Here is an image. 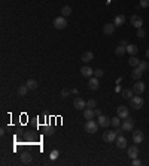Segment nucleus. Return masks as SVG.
<instances>
[{"label": "nucleus", "instance_id": "f257e3e1", "mask_svg": "<svg viewBox=\"0 0 149 166\" xmlns=\"http://www.w3.org/2000/svg\"><path fill=\"white\" fill-rule=\"evenodd\" d=\"M143 103H145V100L137 94V96H133L131 99H130V108H133V109H140L142 106H143Z\"/></svg>", "mask_w": 149, "mask_h": 166}, {"label": "nucleus", "instance_id": "f03ea898", "mask_svg": "<svg viewBox=\"0 0 149 166\" xmlns=\"http://www.w3.org/2000/svg\"><path fill=\"white\" fill-rule=\"evenodd\" d=\"M97 130H98V123L94 121V120H87V123H85V132L95 133Z\"/></svg>", "mask_w": 149, "mask_h": 166}, {"label": "nucleus", "instance_id": "7ed1b4c3", "mask_svg": "<svg viewBox=\"0 0 149 166\" xmlns=\"http://www.w3.org/2000/svg\"><path fill=\"white\" fill-rule=\"evenodd\" d=\"M121 127H122V130H124V132H131V130L134 129V121L131 120V117L125 118V120L121 123Z\"/></svg>", "mask_w": 149, "mask_h": 166}, {"label": "nucleus", "instance_id": "20e7f679", "mask_svg": "<svg viewBox=\"0 0 149 166\" xmlns=\"http://www.w3.org/2000/svg\"><path fill=\"white\" fill-rule=\"evenodd\" d=\"M67 26V20H66V17H57L55 20H54V27L55 29H58V30H61V29H64Z\"/></svg>", "mask_w": 149, "mask_h": 166}, {"label": "nucleus", "instance_id": "39448f33", "mask_svg": "<svg viewBox=\"0 0 149 166\" xmlns=\"http://www.w3.org/2000/svg\"><path fill=\"white\" fill-rule=\"evenodd\" d=\"M116 138H118V135H116V132H104V135H103V141L104 142H115L116 141Z\"/></svg>", "mask_w": 149, "mask_h": 166}, {"label": "nucleus", "instance_id": "423d86ee", "mask_svg": "<svg viewBox=\"0 0 149 166\" xmlns=\"http://www.w3.org/2000/svg\"><path fill=\"white\" fill-rule=\"evenodd\" d=\"M130 23H131L136 29H142V26H143V20H142L139 15H133V17L130 18Z\"/></svg>", "mask_w": 149, "mask_h": 166}, {"label": "nucleus", "instance_id": "0eeeda50", "mask_svg": "<svg viewBox=\"0 0 149 166\" xmlns=\"http://www.w3.org/2000/svg\"><path fill=\"white\" fill-rule=\"evenodd\" d=\"M73 106H75L76 109H85V108H87V102H85L82 97H75Z\"/></svg>", "mask_w": 149, "mask_h": 166}, {"label": "nucleus", "instance_id": "6e6552de", "mask_svg": "<svg viewBox=\"0 0 149 166\" xmlns=\"http://www.w3.org/2000/svg\"><path fill=\"white\" fill-rule=\"evenodd\" d=\"M115 24L113 23H107V24H104L103 26V33L104 35H107V36H110V35H113V32H115Z\"/></svg>", "mask_w": 149, "mask_h": 166}, {"label": "nucleus", "instance_id": "1a4fd4ad", "mask_svg": "<svg viewBox=\"0 0 149 166\" xmlns=\"http://www.w3.org/2000/svg\"><path fill=\"white\" fill-rule=\"evenodd\" d=\"M133 91H134V94H142L143 91H145V84L142 82V81H137L134 85H133Z\"/></svg>", "mask_w": 149, "mask_h": 166}, {"label": "nucleus", "instance_id": "9d476101", "mask_svg": "<svg viewBox=\"0 0 149 166\" xmlns=\"http://www.w3.org/2000/svg\"><path fill=\"white\" fill-rule=\"evenodd\" d=\"M81 75L85 78H91V76H94V70L90 66H84V67H81Z\"/></svg>", "mask_w": 149, "mask_h": 166}, {"label": "nucleus", "instance_id": "9b49d317", "mask_svg": "<svg viewBox=\"0 0 149 166\" xmlns=\"http://www.w3.org/2000/svg\"><path fill=\"white\" fill-rule=\"evenodd\" d=\"M98 87H100L98 78H95V76H91V78H90V81H88V88H90V90H97Z\"/></svg>", "mask_w": 149, "mask_h": 166}, {"label": "nucleus", "instance_id": "f8f14e48", "mask_svg": "<svg viewBox=\"0 0 149 166\" xmlns=\"http://www.w3.org/2000/svg\"><path fill=\"white\" fill-rule=\"evenodd\" d=\"M118 117H119L121 120L128 118V117H130V115H128V108H127V106H119V108H118Z\"/></svg>", "mask_w": 149, "mask_h": 166}, {"label": "nucleus", "instance_id": "ddd939ff", "mask_svg": "<svg viewBox=\"0 0 149 166\" xmlns=\"http://www.w3.org/2000/svg\"><path fill=\"white\" fill-rule=\"evenodd\" d=\"M97 123H98V126H101V127H107V126H110V118L101 114V115L98 117V121H97Z\"/></svg>", "mask_w": 149, "mask_h": 166}, {"label": "nucleus", "instance_id": "4468645a", "mask_svg": "<svg viewBox=\"0 0 149 166\" xmlns=\"http://www.w3.org/2000/svg\"><path fill=\"white\" fill-rule=\"evenodd\" d=\"M143 139H145V136H143V132H140V130H136V132H133V141H134L136 144H142V142H143Z\"/></svg>", "mask_w": 149, "mask_h": 166}, {"label": "nucleus", "instance_id": "2eb2a0df", "mask_svg": "<svg viewBox=\"0 0 149 166\" xmlns=\"http://www.w3.org/2000/svg\"><path fill=\"white\" fill-rule=\"evenodd\" d=\"M142 75H143V70H142L139 66H136V67L133 69V72H131V78L136 79V81H139V79L142 78Z\"/></svg>", "mask_w": 149, "mask_h": 166}, {"label": "nucleus", "instance_id": "dca6fc26", "mask_svg": "<svg viewBox=\"0 0 149 166\" xmlns=\"http://www.w3.org/2000/svg\"><path fill=\"white\" fill-rule=\"evenodd\" d=\"M116 147L118 148H127V138L125 136H122V135H119L118 138H116Z\"/></svg>", "mask_w": 149, "mask_h": 166}, {"label": "nucleus", "instance_id": "f3484780", "mask_svg": "<svg viewBox=\"0 0 149 166\" xmlns=\"http://www.w3.org/2000/svg\"><path fill=\"white\" fill-rule=\"evenodd\" d=\"M137 156H139V148H137V145L128 147V157H130V159H136Z\"/></svg>", "mask_w": 149, "mask_h": 166}, {"label": "nucleus", "instance_id": "a211bd4d", "mask_svg": "<svg viewBox=\"0 0 149 166\" xmlns=\"http://www.w3.org/2000/svg\"><path fill=\"white\" fill-rule=\"evenodd\" d=\"M113 24H115L116 27H121L122 24H125V15H122V14L116 15L115 20H113Z\"/></svg>", "mask_w": 149, "mask_h": 166}, {"label": "nucleus", "instance_id": "6ab92c4d", "mask_svg": "<svg viewBox=\"0 0 149 166\" xmlns=\"http://www.w3.org/2000/svg\"><path fill=\"white\" fill-rule=\"evenodd\" d=\"M92 59H94V54H92L91 51H87V53L82 54V59H81V60H82L84 63H90V62H92Z\"/></svg>", "mask_w": 149, "mask_h": 166}, {"label": "nucleus", "instance_id": "aec40b11", "mask_svg": "<svg viewBox=\"0 0 149 166\" xmlns=\"http://www.w3.org/2000/svg\"><path fill=\"white\" fill-rule=\"evenodd\" d=\"M95 115H94V109H91V108H85L84 109V118L85 120H92Z\"/></svg>", "mask_w": 149, "mask_h": 166}, {"label": "nucleus", "instance_id": "412c9836", "mask_svg": "<svg viewBox=\"0 0 149 166\" xmlns=\"http://www.w3.org/2000/svg\"><path fill=\"white\" fill-rule=\"evenodd\" d=\"M32 159H33V156H32L30 153H23V154H21V162H23V163H26V165H27V163H30V162H32Z\"/></svg>", "mask_w": 149, "mask_h": 166}, {"label": "nucleus", "instance_id": "4be33fe9", "mask_svg": "<svg viewBox=\"0 0 149 166\" xmlns=\"http://www.w3.org/2000/svg\"><path fill=\"white\" fill-rule=\"evenodd\" d=\"M121 94H122V97H124V99H131V97L134 96V91H133V88H131V90L128 88V90H122V91H121Z\"/></svg>", "mask_w": 149, "mask_h": 166}, {"label": "nucleus", "instance_id": "5701e85b", "mask_svg": "<svg viewBox=\"0 0 149 166\" xmlns=\"http://www.w3.org/2000/svg\"><path fill=\"white\" fill-rule=\"evenodd\" d=\"M137 51H139V48H137L136 45H130V44L127 45V53H128V54L136 56V54H137Z\"/></svg>", "mask_w": 149, "mask_h": 166}, {"label": "nucleus", "instance_id": "b1692460", "mask_svg": "<svg viewBox=\"0 0 149 166\" xmlns=\"http://www.w3.org/2000/svg\"><path fill=\"white\" fill-rule=\"evenodd\" d=\"M70 14H72V8H70V6H63V8H61V15H63V17L67 18V17H70Z\"/></svg>", "mask_w": 149, "mask_h": 166}, {"label": "nucleus", "instance_id": "393cba45", "mask_svg": "<svg viewBox=\"0 0 149 166\" xmlns=\"http://www.w3.org/2000/svg\"><path fill=\"white\" fill-rule=\"evenodd\" d=\"M125 53H127V47L119 45V47H116V48H115V54H116V56H124Z\"/></svg>", "mask_w": 149, "mask_h": 166}, {"label": "nucleus", "instance_id": "a878e982", "mask_svg": "<svg viewBox=\"0 0 149 166\" xmlns=\"http://www.w3.org/2000/svg\"><path fill=\"white\" fill-rule=\"evenodd\" d=\"M139 63H140V60H139L136 56H131V57H130V60H128V64H130V66H133V67L139 66Z\"/></svg>", "mask_w": 149, "mask_h": 166}, {"label": "nucleus", "instance_id": "bb28decb", "mask_svg": "<svg viewBox=\"0 0 149 166\" xmlns=\"http://www.w3.org/2000/svg\"><path fill=\"white\" fill-rule=\"evenodd\" d=\"M26 85H27L30 90H36V88H37V81H36V79H29V81L26 82Z\"/></svg>", "mask_w": 149, "mask_h": 166}, {"label": "nucleus", "instance_id": "cd10ccee", "mask_svg": "<svg viewBox=\"0 0 149 166\" xmlns=\"http://www.w3.org/2000/svg\"><path fill=\"white\" fill-rule=\"evenodd\" d=\"M29 90H30V88H29L27 85H21V87L18 88V94H20V96H26Z\"/></svg>", "mask_w": 149, "mask_h": 166}, {"label": "nucleus", "instance_id": "c85d7f7f", "mask_svg": "<svg viewBox=\"0 0 149 166\" xmlns=\"http://www.w3.org/2000/svg\"><path fill=\"white\" fill-rule=\"evenodd\" d=\"M110 124H112V126H115V127H119V126H121V118H119V117L110 118Z\"/></svg>", "mask_w": 149, "mask_h": 166}, {"label": "nucleus", "instance_id": "c756f323", "mask_svg": "<svg viewBox=\"0 0 149 166\" xmlns=\"http://www.w3.org/2000/svg\"><path fill=\"white\" fill-rule=\"evenodd\" d=\"M95 106H97V102H95V99H90V100L87 102V108L95 109Z\"/></svg>", "mask_w": 149, "mask_h": 166}, {"label": "nucleus", "instance_id": "7c9ffc66", "mask_svg": "<svg viewBox=\"0 0 149 166\" xmlns=\"http://www.w3.org/2000/svg\"><path fill=\"white\" fill-rule=\"evenodd\" d=\"M136 36H137V38H145V36H146V32H145L143 29H137V33H136Z\"/></svg>", "mask_w": 149, "mask_h": 166}, {"label": "nucleus", "instance_id": "2f4dec72", "mask_svg": "<svg viewBox=\"0 0 149 166\" xmlns=\"http://www.w3.org/2000/svg\"><path fill=\"white\" fill-rule=\"evenodd\" d=\"M103 75H104V72H103L101 69H95V70H94V76H95V78H101Z\"/></svg>", "mask_w": 149, "mask_h": 166}, {"label": "nucleus", "instance_id": "473e14b6", "mask_svg": "<svg viewBox=\"0 0 149 166\" xmlns=\"http://www.w3.org/2000/svg\"><path fill=\"white\" fill-rule=\"evenodd\" d=\"M58 156H60V153H58V150H54V151H51V160H55V159H58Z\"/></svg>", "mask_w": 149, "mask_h": 166}, {"label": "nucleus", "instance_id": "72a5a7b5", "mask_svg": "<svg viewBox=\"0 0 149 166\" xmlns=\"http://www.w3.org/2000/svg\"><path fill=\"white\" fill-rule=\"evenodd\" d=\"M139 6H140V8H148V6H149V0H140Z\"/></svg>", "mask_w": 149, "mask_h": 166}, {"label": "nucleus", "instance_id": "f704fd0d", "mask_svg": "<svg viewBox=\"0 0 149 166\" xmlns=\"http://www.w3.org/2000/svg\"><path fill=\"white\" fill-rule=\"evenodd\" d=\"M139 67L145 72V70H148V63H146V62H140V63H139Z\"/></svg>", "mask_w": 149, "mask_h": 166}, {"label": "nucleus", "instance_id": "c9c22d12", "mask_svg": "<svg viewBox=\"0 0 149 166\" xmlns=\"http://www.w3.org/2000/svg\"><path fill=\"white\" fill-rule=\"evenodd\" d=\"M45 135H46V136H52V135H54L52 127H45Z\"/></svg>", "mask_w": 149, "mask_h": 166}, {"label": "nucleus", "instance_id": "e433bc0d", "mask_svg": "<svg viewBox=\"0 0 149 166\" xmlns=\"http://www.w3.org/2000/svg\"><path fill=\"white\" fill-rule=\"evenodd\" d=\"M140 165H142V162H140L137 157H136V159H133V166H140Z\"/></svg>", "mask_w": 149, "mask_h": 166}, {"label": "nucleus", "instance_id": "4c0bfd02", "mask_svg": "<svg viewBox=\"0 0 149 166\" xmlns=\"http://www.w3.org/2000/svg\"><path fill=\"white\" fill-rule=\"evenodd\" d=\"M67 96H69V91H67V90H61V97H63V99H66Z\"/></svg>", "mask_w": 149, "mask_h": 166}, {"label": "nucleus", "instance_id": "58836bf2", "mask_svg": "<svg viewBox=\"0 0 149 166\" xmlns=\"http://www.w3.org/2000/svg\"><path fill=\"white\" fill-rule=\"evenodd\" d=\"M94 115H95V117H100V115H101V111L95 108V109H94Z\"/></svg>", "mask_w": 149, "mask_h": 166}, {"label": "nucleus", "instance_id": "ea45409f", "mask_svg": "<svg viewBox=\"0 0 149 166\" xmlns=\"http://www.w3.org/2000/svg\"><path fill=\"white\" fill-rule=\"evenodd\" d=\"M121 45H122V47H127V45H128V42H127L125 39H122V41H121Z\"/></svg>", "mask_w": 149, "mask_h": 166}, {"label": "nucleus", "instance_id": "a19ab883", "mask_svg": "<svg viewBox=\"0 0 149 166\" xmlns=\"http://www.w3.org/2000/svg\"><path fill=\"white\" fill-rule=\"evenodd\" d=\"M115 91H116V93H121L122 90H121V87H119V85H116V87H115Z\"/></svg>", "mask_w": 149, "mask_h": 166}, {"label": "nucleus", "instance_id": "79ce46f5", "mask_svg": "<svg viewBox=\"0 0 149 166\" xmlns=\"http://www.w3.org/2000/svg\"><path fill=\"white\" fill-rule=\"evenodd\" d=\"M146 57H148V59H149V48H148V50H146Z\"/></svg>", "mask_w": 149, "mask_h": 166}, {"label": "nucleus", "instance_id": "37998d69", "mask_svg": "<svg viewBox=\"0 0 149 166\" xmlns=\"http://www.w3.org/2000/svg\"><path fill=\"white\" fill-rule=\"evenodd\" d=\"M148 70H149V63H148Z\"/></svg>", "mask_w": 149, "mask_h": 166}]
</instances>
